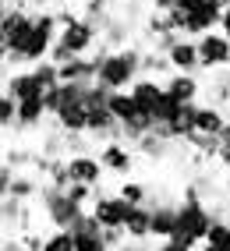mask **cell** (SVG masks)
<instances>
[{"instance_id":"f1b7e54d","label":"cell","mask_w":230,"mask_h":251,"mask_svg":"<svg viewBox=\"0 0 230 251\" xmlns=\"http://www.w3.org/2000/svg\"><path fill=\"white\" fill-rule=\"evenodd\" d=\"M60 4H71V0H60Z\"/></svg>"},{"instance_id":"30bf717a","label":"cell","mask_w":230,"mask_h":251,"mask_svg":"<svg viewBox=\"0 0 230 251\" xmlns=\"http://www.w3.org/2000/svg\"><path fill=\"white\" fill-rule=\"evenodd\" d=\"M68 170H71V180H81V184H100L103 174H106V166L100 156H89V152H75L68 156Z\"/></svg>"},{"instance_id":"484cf974","label":"cell","mask_w":230,"mask_h":251,"mask_svg":"<svg viewBox=\"0 0 230 251\" xmlns=\"http://www.w3.org/2000/svg\"><path fill=\"white\" fill-rule=\"evenodd\" d=\"M220 32H227V36H230V4L223 7V22H220Z\"/></svg>"},{"instance_id":"4316f807","label":"cell","mask_w":230,"mask_h":251,"mask_svg":"<svg viewBox=\"0 0 230 251\" xmlns=\"http://www.w3.org/2000/svg\"><path fill=\"white\" fill-rule=\"evenodd\" d=\"M212 4H216V7H227V4H230V0H212Z\"/></svg>"},{"instance_id":"d6986e66","label":"cell","mask_w":230,"mask_h":251,"mask_svg":"<svg viewBox=\"0 0 230 251\" xmlns=\"http://www.w3.org/2000/svg\"><path fill=\"white\" fill-rule=\"evenodd\" d=\"M117 195H121V198H128L131 205H145V202H149V188H145L142 180H128V177L121 180Z\"/></svg>"},{"instance_id":"ac0fdd59","label":"cell","mask_w":230,"mask_h":251,"mask_svg":"<svg viewBox=\"0 0 230 251\" xmlns=\"http://www.w3.org/2000/svg\"><path fill=\"white\" fill-rule=\"evenodd\" d=\"M43 251H78V244H75V230H68V226H53V233H46V241H43Z\"/></svg>"},{"instance_id":"5bb4252c","label":"cell","mask_w":230,"mask_h":251,"mask_svg":"<svg viewBox=\"0 0 230 251\" xmlns=\"http://www.w3.org/2000/svg\"><path fill=\"white\" fill-rule=\"evenodd\" d=\"M46 117H50V110H46V92L43 96H32V99H22L18 103V124H14V131H28V127H39Z\"/></svg>"},{"instance_id":"6da1fadb","label":"cell","mask_w":230,"mask_h":251,"mask_svg":"<svg viewBox=\"0 0 230 251\" xmlns=\"http://www.w3.org/2000/svg\"><path fill=\"white\" fill-rule=\"evenodd\" d=\"M142 50L135 46H117V50H100L96 53V60H100V75H96V81L100 85H106L110 92L113 89H131L135 81L142 78Z\"/></svg>"},{"instance_id":"44dd1931","label":"cell","mask_w":230,"mask_h":251,"mask_svg":"<svg viewBox=\"0 0 230 251\" xmlns=\"http://www.w3.org/2000/svg\"><path fill=\"white\" fill-rule=\"evenodd\" d=\"M103 237H106L110 251H117V248L128 241V230H124V226H103Z\"/></svg>"},{"instance_id":"7c38bea8","label":"cell","mask_w":230,"mask_h":251,"mask_svg":"<svg viewBox=\"0 0 230 251\" xmlns=\"http://www.w3.org/2000/svg\"><path fill=\"white\" fill-rule=\"evenodd\" d=\"M163 85H167V92L174 99H180V103H199V96H202V81L191 71H174Z\"/></svg>"},{"instance_id":"d4e9b609","label":"cell","mask_w":230,"mask_h":251,"mask_svg":"<svg viewBox=\"0 0 230 251\" xmlns=\"http://www.w3.org/2000/svg\"><path fill=\"white\" fill-rule=\"evenodd\" d=\"M28 4H32V7H36V11H46V7H57V4H60V0H28Z\"/></svg>"},{"instance_id":"8992f818","label":"cell","mask_w":230,"mask_h":251,"mask_svg":"<svg viewBox=\"0 0 230 251\" xmlns=\"http://www.w3.org/2000/svg\"><path fill=\"white\" fill-rule=\"evenodd\" d=\"M199 57H202V71H216L230 64V36L227 32H205L199 36Z\"/></svg>"},{"instance_id":"603a6c76","label":"cell","mask_w":230,"mask_h":251,"mask_svg":"<svg viewBox=\"0 0 230 251\" xmlns=\"http://www.w3.org/2000/svg\"><path fill=\"white\" fill-rule=\"evenodd\" d=\"M149 4H153V11H167V14H170V11L177 7V0H149Z\"/></svg>"},{"instance_id":"cb8c5ba5","label":"cell","mask_w":230,"mask_h":251,"mask_svg":"<svg viewBox=\"0 0 230 251\" xmlns=\"http://www.w3.org/2000/svg\"><path fill=\"white\" fill-rule=\"evenodd\" d=\"M117 251H145V241H135V237H128Z\"/></svg>"},{"instance_id":"52a82bcc","label":"cell","mask_w":230,"mask_h":251,"mask_svg":"<svg viewBox=\"0 0 230 251\" xmlns=\"http://www.w3.org/2000/svg\"><path fill=\"white\" fill-rule=\"evenodd\" d=\"M50 121L68 131V135H89V103L85 99H71V103H64Z\"/></svg>"},{"instance_id":"3957f363","label":"cell","mask_w":230,"mask_h":251,"mask_svg":"<svg viewBox=\"0 0 230 251\" xmlns=\"http://www.w3.org/2000/svg\"><path fill=\"white\" fill-rule=\"evenodd\" d=\"M32 32V14L25 7H4V18H0V53H14L25 36Z\"/></svg>"},{"instance_id":"7402d4cb","label":"cell","mask_w":230,"mask_h":251,"mask_svg":"<svg viewBox=\"0 0 230 251\" xmlns=\"http://www.w3.org/2000/svg\"><path fill=\"white\" fill-rule=\"evenodd\" d=\"M156 251H195V244L180 241V237H167V241H159V248H156Z\"/></svg>"},{"instance_id":"277c9868","label":"cell","mask_w":230,"mask_h":251,"mask_svg":"<svg viewBox=\"0 0 230 251\" xmlns=\"http://www.w3.org/2000/svg\"><path fill=\"white\" fill-rule=\"evenodd\" d=\"M57 39H60V43H68L78 57H85V53H92L96 46H103V43H100V25L89 22V18H81V14H78L75 22H68V25L60 28V36H57Z\"/></svg>"},{"instance_id":"2e32d148","label":"cell","mask_w":230,"mask_h":251,"mask_svg":"<svg viewBox=\"0 0 230 251\" xmlns=\"http://www.w3.org/2000/svg\"><path fill=\"white\" fill-rule=\"evenodd\" d=\"M149 205H153V237H156V241L174 237V226H177V205H174V202H149Z\"/></svg>"},{"instance_id":"e0dca14e","label":"cell","mask_w":230,"mask_h":251,"mask_svg":"<svg viewBox=\"0 0 230 251\" xmlns=\"http://www.w3.org/2000/svg\"><path fill=\"white\" fill-rule=\"evenodd\" d=\"M22 212H25V202L14 195H4L0 198V223H4V233H14L22 226Z\"/></svg>"},{"instance_id":"9c48e42d","label":"cell","mask_w":230,"mask_h":251,"mask_svg":"<svg viewBox=\"0 0 230 251\" xmlns=\"http://www.w3.org/2000/svg\"><path fill=\"white\" fill-rule=\"evenodd\" d=\"M100 159H103V166H106V174H117V177H128L131 170H135V152H131V149H128L121 138L103 142Z\"/></svg>"},{"instance_id":"ba28073f","label":"cell","mask_w":230,"mask_h":251,"mask_svg":"<svg viewBox=\"0 0 230 251\" xmlns=\"http://www.w3.org/2000/svg\"><path fill=\"white\" fill-rule=\"evenodd\" d=\"M131 96H135V103L142 106V113L156 117L159 103L167 99V85H163V78H153V75H142L135 85H131Z\"/></svg>"},{"instance_id":"8fae6325","label":"cell","mask_w":230,"mask_h":251,"mask_svg":"<svg viewBox=\"0 0 230 251\" xmlns=\"http://www.w3.org/2000/svg\"><path fill=\"white\" fill-rule=\"evenodd\" d=\"M167 57L174 64V71H199L202 68V57H199V39H191V36H180L170 50H167Z\"/></svg>"},{"instance_id":"83f0119b","label":"cell","mask_w":230,"mask_h":251,"mask_svg":"<svg viewBox=\"0 0 230 251\" xmlns=\"http://www.w3.org/2000/svg\"><path fill=\"white\" fill-rule=\"evenodd\" d=\"M113 4H128V0H113Z\"/></svg>"},{"instance_id":"5b68a950","label":"cell","mask_w":230,"mask_h":251,"mask_svg":"<svg viewBox=\"0 0 230 251\" xmlns=\"http://www.w3.org/2000/svg\"><path fill=\"white\" fill-rule=\"evenodd\" d=\"M131 205L128 198H121L117 191L113 195H106L103 188L96 191V198H92V216L100 220V226H124L128 223V216H131Z\"/></svg>"},{"instance_id":"4fadbf2b","label":"cell","mask_w":230,"mask_h":251,"mask_svg":"<svg viewBox=\"0 0 230 251\" xmlns=\"http://www.w3.org/2000/svg\"><path fill=\"white\" fill-rule=\"evenodd\" d=\"M4 92H11L14 99H18V103H22V99H32V96H43V85H39V81H36V75H32V68L28 71H7L4 68Z\"/></svg>"},{"instance_id":"9a60e30c","label":"cell","mask_w":230,"mask_h":251,"mask_svg":"<svg viewBox=\"0 0 230 251\" xmlns=\"http://www.w3.org/2000/svg\"><path fill=\"white\" fill-rule=\"evenodd\" d=\"M227 113L216 103H199L195 106V131H205V135H223L227 131Z\"/></svg>"},{"instance_id":"7a4b0ae2","label":"cell","mask_w":230,"mask_h":251,"mask_svg":"<svg viewBox=\"0 0 230 251\" xmlns=\"http://www.w3.org/2000/svg\"><path fill=\"white\" fill-rule=\"evenodd\" d=\"M212 220H216V216L202 205L199 188H188L184 202H177V226H174V237L188 241V244H199V241H205Z\"/></svg>"},{"instance_id":"ffe728a7","label":"cell","mask_w":230,"mask_h":251,"mask_svg":"<svg viewBox=\"0 0 230 251\" xmlns=\"http://www.w3.org/2000/svg\"><path fill=\"white\" fill-rule=\"evenodd\" d=\"M0 124H4V135H11L14 124H18V99H14L11 92L0 96Z\"/></svg>"}]
</instances>
